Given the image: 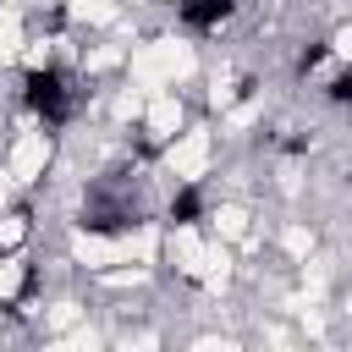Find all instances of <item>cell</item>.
Masks as SVG:
<instances>
[{
	"mask_svg": "<svg viewBox=\"0 0 352 352\" xmlns=\"http://www.w3.org/2000/svg\"><path fill=\"white\" fill-rule=\"evenodd\" d=\"M28 104L44 126H66L77 116V88L60 66H44V72H28Z\"/></svg>",
	"mask_w": 352,
	"mask_h": 352,
	"instance_id": "cell-1",
	"label": "cell"
},
{
	"mask_svg": "<svg viewBox=\"0 0 352 352\" xmlns=\"http://www.w3.org/2000/svg\"><path fill=\"white\" fill-rule=\"evenodd\" d=\"M231 11H236V0H182L176 6V22L192 28V33H214Z\"/></svg>",
	"mask_w": 352,
	"mask_h": 352,
	"instance_id": "cell-2",
	"label": "cell"
},
{
	"mask_svg": "<svg viewBox=\"0 0 352 352\" xmlns=\"http://www.w3.org/2000/svg\"><path fill=\"white\" fill-rule=\"evenodd\" d=\"M170 220H176V226H192V220H204V192H198V187H182V192L170 198Z\"/></svg>",
	"mask_w": 352,
	"mask_h": 352,
	"instance_id": "cell-3",
	"label": "cell"
},
{
	"mask_svg": "<svg viewBox=\"0 0 352 352\" xmlns=\"http://www.w3.org/2000/svg\"><path fill=\"white\" fill-rule=\"evenodd\" d=\"M324 99H330V104H352V66L330 77V88H324Z\"/></svg>",
	"mask_w": 352,
	"mask_h": 352,
	"instance_id": "cell-4",
	"label": "cell"
},
{
	"mask_svg": "<svg viewBox=\"0 0 352 352\" xmlns=\"http://www.w3.org/2000/svg\"><path fill=\"white\" fill-rule=\"evenodd\" d=\"M324 55H330L324 44H314V50H302V60H297V72H302V77H308V72H319V66H324Z\"/></svg>",
	"mask_w": 352,
	"mask_h": 352,
	"instance_id": "cell-5",
	"label": "cell"
}]
</instances>
